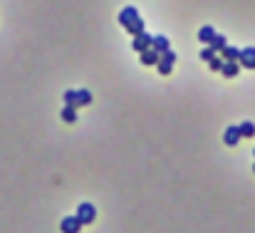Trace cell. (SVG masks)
Listing matches in <instances>:
<instances>
[{"instance_id": "5bb4252c", "label": "cell", "mask_w": 255, "mask_h": 233, "mask_svg": "<svg viewBox=\"0 0 255 233\" xmlns=\"http://www.w3.org/2000/svg\"><path fill=\"white\" fill-rule=\"evenodd\" d=\"M92 104V92L89 90H77V107H87Z\"/></svg>"}, {"instance_id": "7a4b0ae2", "label": "cell", "mask_w": 255, "mask_h": 233, "mask_svg": "<svg viewBox=\"0 0 255 233\" xmlns=\"http://www.w3.org/2000/svg\"><path fill=\"white\" fill-rule=\"evenodd\" d=\"M60 231H62V233H80V231H82V221H80L77 216H65V218L60 221Z\"/></svg>"}, {"instance_id": "44dd1931", "label": "cell", "mask_w": 255, "mask_h": 233, "mask_svg": "<svg viewBox=\"0 0 255 233\" xmlns=\"http://www.w3.org/2000/svg\"><path fill=\"white\" fill-rule=\"evenodd\" d=\"M161 60L169 62V65H173V62H176V52H173V50H166V52H161Z\"/></svg>"}, {"instance_id": "7402d4cb", "label": "cell", "mask_w": 255, "mask_h": 233, "mask_svg": "<svg viewBox=\"0 0 255 233\" xmlns=\"http://www.w3.org/2000/svg\"><path fill=\"white\" fill-rule=\"evenodd\" d=\"M253 171H255V164H253Z\"/></svg>"}, {"instance_id": "2e32d148", "label": "cell", "mask_w": 255, "mask_h": 233, "mask_svg": "<svg viewBox=\"0 0 255 233\" xmlns=\"http://www.w3.org/2000/svg\"><path fill=\"white\" fill-rule=\"evenodd\" d=\"M127 33H129V35H134V38H136V35H141V33H144V20H141V18H136V20L127 28Z\"/></svg>"}, {"instance_id": "603a6c76", "label": "cell", "mask_w": 255, "mask_h": 233, "mask_svg": "<svg viewBox=\"0 0 255 233\" xmlns=\"http://www.w3.org/2000/svg\"><path fill=\"white\" fill-rule=\"evenodd\" d=\"M253 156H255V149H253Z\"/></svg>"}, {"instance_id": "9c48e42d", "label": "cell", "mask_w": 255, "mask_h": 233, "mask_svg": "<svg viewBox=\"0 0 255 233\" xmlns=\"http://www.w3.org/2000/svg\"><path fill=\"white\" fill-rule=\"evenodd\" d=\"M220 57H223L225 62H238V60H240V50L233 47V45H228L225 50H220Z\"/></svg>"}, {"instance_id": "ba28073f", "label": "cell", "mask_w": 255, "mask_h": 233, "mask_svg": "<svg viewBox=\"0 0 255 233\" xmlns=\"http://www.w3.org/2000/svg\"><path fill=\"white\" fill-rule=\"evenodd\" d=\"M151 47H154L156 52H166V50H171V43H169V38H166V35H154Z\"/></svg>"}, {"instance_id": "30bf717a", "label": "cell", "mask_w": 255, "mask_h": 233, "mask_svg": "<svg viewBox=\"0 0 255 233\" xmlns=\"http://www.w3.org/2000/svg\"><path fill=\"white\" fill-rule=\"evenodd\" d=\"M60 117H62V122L72 124V122L77 119V107H75V104H65V107H62V114H60Z\"/></svg>"}, {"instance_id": "8fae6325", "label": "cell", "mask_w": 255, "mask_h": 233, "mask_svg": "<svg viewBox=\"0 0 255 233\" xmlns=\"http://www.w3.org/2000/svg\"><path fill=\"white\" fill-rule=\"evenodd\" d=\"M215 38V30L211 28V25H203L201 30H198V40L201 43H206V45H211V40Z\"/></svg>"}, {"instance_id": "3957f363", "label": "cell", "mask_w": 255, "mask_h": 233, "mask_svg": "<svg viewBox=\"0 0 255 233\" xmlns=\"http://www.w3.org/2000/svg\"><path fill=\"white\" fill-rule=\"evenodd\" d=\"M136 18H139V10H136L134 5H127V8H122V13H119V25L127 30V28H129Z\"/></svg>"}, {"instance_id": "ffe728a7", "label": "cell", "mask_w": 255, "mask_h": 233, "mask_svg": "<svg viewBox=\"0 0 255 233\" xmlns=\"http://www.w3.org/2000/svg\"><path fill=\"white\" fill-rule=\"evenodd\" d=\"M156 70H159V75H164V77H166V75H171L173 65H169V62H164V60H161V62L156 65Z\"/></svg>"}, {"instance_id": "5b68a950", "label": "cell", "mask_w": 255, "mask_h": 233, "mask_svg": "<svg viewBox=\"0 0 255 233\" xmlns=\"http://www.w3.org/2000/svg\"><path fill=\"white\" fill-rule=\"evenodd\" d=\"M238 62H240V67H245V70H255V47H243Z\"/></svg>"}, {"instance_id": "7c38bea8", "label": "cell", "mask_w": 255, "mask_h": 233, "mask_svg": "<svg viewBox=\"0 0 255 233\" xmlns=\"http://www.w3.org/2000/svg\"><path fill=\"white\" fill-rule=\"evenodd\" d=\"M238 72H240V62H225L220 70L223 77H238Z\"/></svg>"}, {"instance_id": "4fadbf2b", "label": "cell", "mask_w": 255, "mask_h": 233, "mask_svg": "<svg viewBox=\"0 0 255 233\" xmlns=\"http://www.w3.org/2000/svg\"><path fill=\"white\" fill-rule=\"evenodd\" d=\"M211 47H213L215 52L225 50V47H228V38H225V35H218V33H215V38L211 40Z\"/></svg>"}, {"instance_id": "9a60e30c", "label": "cell", "mask_w": 255, "mask_h": 233, "mask_svg": "<svg viewBox=\"0 0 255 233\" xmlns=\"http://www.w3.org/2000/svg\"><path fill=\"white\" fill-rule=\"evenodd\" d=\"M238 129H240V137H243V139L255 137V124H253V122H243V124H238Z\"/></svg>"}, {"instance_id": "6da1fadb", "label": "cell", "mask_w": 255, "mask_h": 233, "mask_svg": "<svg viewBox=\"0 0 255 233\" xmlns=\"http://www.w3.org/2000/svg\"><path fill=\"white\" fill-rule=\"evenodd\" d=\"M75 216L82 221V226H89V223L97 218V208H94L92 203H87V201H85V203H80V208H77V213H75Z\"/></svg>"}, {"instance_id": "52a82bcc", "label": "cell", "mask_w": 255, "mask_h": 233, "mask_svg": "<svg viewBox=\"0 0 255 233\" xmlns=\"http://www.w3.org/2000/svg\"><path fill=\"white\" fill-rule=\"evenodd\" d=\"M139 55H141V65H159L161 62V52H156L154 47H149V50H144Z\"/></svg>"}, {"instance_id": "e0dca14e", "label": "cell", "mask_w": 255, "mask_h": 233, "mask_svg": "<svg viewBox=\"0 0 255 233\" xmlns=\"http://www.w3.org/2000/svg\"><path fill=\"white\" fill-rule=\"evenodd\" d=\"M223 65H225V60H223L220 55H215V57H213V60L208 62V67H211L213 72H220V70H223Z\"/></svg>"}, {"instance_id": "277c9868", "label": "cell", "mask_w": 255, "mask_h": 233, "mask_svg": "<svg viewBox=\"0 0 255 233\" xmlns=\"http://www.w3.org/2000/svg\"><path fill=\"white\" fill-rule=\"evenodd\" d=\"M151 43H154V35H149V33L144 30L141 35H136V38H134L131 47H134L136 52H144V50H149V47H151Z\"/></svg>"}, {"instance_id": "d6986e66", "label": "cell", "mask_w": 255, "mask_h": 233, "mask_svg": "<svg viewBox=\"0 0 255 233\" xmlns=\"http://www.w3.org/2000/svg\"><path fill=\"white\" fill-rule=\"evenodd\" d=\"M62 99H65V104H75L77 107V90H67L62 94Z\"/></svg>"}, {"instance_id": "ac0fdd59", "label": "cell", "mask_w": 255, "mask_h": 233, "mask_svg": "<svg viewBox=\"0 0 255 233\" xmlns=\"http://www.w3.org/2000/svg\"><path fill=\"white\" fill-rule=\"evenodd\" d=\"M215 55H218V52H215V50H213L211 45H206V47L201 50V60H206V62H211V60H213Z\"/></svg>"}, {"instance_id": "8992f818", "label": "cell", "mask_w": 255, "mask_h": 233, "mask_svg": "<svg viewBox=\"0 0 255 233\" xmlns=\"http://www.w3.org/2000/svg\"><path fill=\"white\" fill-rule=\"evenodd\" d=\"M240 139H243V137H240V129H238L235 124H230V127L225 129V134H223V141H225L228 146H235Z\"/></svg>"}]
</instances>
